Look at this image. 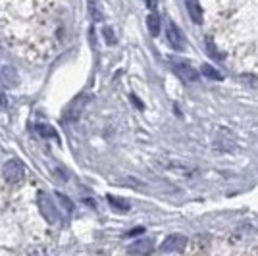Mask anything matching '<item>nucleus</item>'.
<instances>
[{"mask_svg":"<svg viewBox=\"0 0 258 256\" xmlns=\"http://www.w3.org/2000/svg\"><path fill=\"white\" fill-rule=\"evenodd\" d=\"M0 79H2V83L6 87H12L16 85V81H18V77H16V72L12 70V68H2V74H0Z\"/></svg>","mask_w":258,"mask_h":256,"instance_id":"9d476101","label":"nucleus"},{"mask_svg":"<svg viewBox=\"0 0 258 256\" xmlns=\"http://www.w3.org/2000/svg\"><path fill=\"white\" fill-rule=\"evenodd\" d=\"M185 6H187V12H189L191 20H193L197 25H201V23H203V10H201L199 0H185Z\"/></svg>","mask_w":258,"mask_h":256,"instance_id":"0eeeda50","label":"nucleus"},{"mask_svg":"<svg viewBox=\"0 0 258 256\" xmlns=\"http://www.w3.org/2000/svg\"><path fill=\"white\" fill-rule=\"evenodd\" d=\"M54 195H56V199L60 201V204H62V206L66 208V212L70 214L72 210H74V203H72L70 199H66V195H62V193H54Z\"/></svg>","mask_w":258,"mask_h":256,"instance_id":"4468645a","label":"nucleus"},{"mask_svg":"<svg viewBox=\"0 0 258 256\" xmlns=\"http://www.w3.org/2000/svg\"><path fill=\"white\" fill-rule=\"evenodd\" d=\"M0 108H2V110H4V108H8V98L4 96L2 89H0Z\"/></svg>","mask_w":258,"mask_h":256,"instance_id":"a211bd4d","label":"nucleus"},{"mask_svg":"<svg viewBox=\"0 0 258 256\" xmlns=\"http://www.w3.org/2000/svg\"><path fill=\"white\" fill-rule=\"evenodd\" d=\"M37 206H39L43 218L48 224H58V220H60L58 208H56V204L52 203V197H48V193L39 191V195H37Z\"/></svg>","mask_w":258,"mask_h":256,"instance_id":"f257e3e1","label":"nucleus"},{"mask_svg":"<svg viewBox=\"0 0 258 256\" xmlns=\"http://www.w3.org/2000/svg\"><path fill=\"white\" fill-rule=\"evenodd\" d=\"M201 72H203V75L210 77V79H216V81H220V79H222V74H220L218 70H214L212 66H208V64L203 66V68H201Z\"/></svg>","mask_w":258,"mask_h":256,"instance_id":"f8f14e48","label":"nucleus"},{"mask_svg":"<svg viewBox=\"0 0 258 256\" xmlns=\"http://www.w3.org/2000/svg\"><path fill=\"white\" fill-rule=\"evenodd\" d=\"M147 27H149V33H151L152 37H156V35H160V18H158V14L156 12H151L149 14V18H147Z\"/></svg>","mask_w":258,"mask_h":256,"instance_id":"1a4fd4ad","label":"nucleus"},{"mask_svg":"<svg viewBox=\"0 0 258 256\" xmlns=\"http://www.w3.org/2000/svg\"><path fill=\"white\" fill-rule=\"evenodd\" d=\"M166 37H168V41L172 44V48H175V50H183L185 48V37H183V33L179 31V27L175 23L170 22L166 25Z\"/></svg>","mask_w":258,"mask_h":256,"instance_id":"39448f33","label":"nucleus"},{"mask_svg":"<svg viewBox=\"0 0 258 256\" xmlns=\"http://www.w3.org/2000/svg\"><path fill=\"white\" fill-rule=\"evenodd\" d=\"M156 2H158V0H147V6H149V10H156Z\"/></svg>","mask_w":258,"mask_h":256,"instance_id":"6ab92c4d","label":"nucleus"},{"mask_svg":"<svg viewBox=\"0 0 258 256\" xmlns=\"http://www.w3.org/2000/svg\"><path fill=\"white\" fill-rule=\"evenodd\" d=\"M102 35H104V39H106L108 44H116V35H114V31H112L110 27H104V29H102Z\"/></svg>","mask_w":258,"mask_h":256,"instance_id":"f3484780","label":"nucleus"},{"mask_svg":"<svg viewBox=\"0 0 258 256\" xmlns=\"http://www.w3.org/2000/svg\"><path fill=\"white\" fill-rule=\"evenodd\" d=\"M173 70H175V74L179 75L183 81H187V83H195V81L199 79V74L195 72V68L191 64H187V62L173 60Z\"/></svg>","mask_w":258,"mask_h":256,"instance_id":"20e7f679","label":"nucleus"},{"mask_svg":"<svg viewBox=\"0 0 258 256\" xmlns=\"http://www.w3.org/2000/svg\"><path fill=\"white\" fill-rule=\"evenodd\" d=\"M187 245V239L183 235H170L166 237V241L162 243L160 250L162 252H181Z\"/></svg>","mask_w":258,"mask_h":256,"instance_id":"423d86ee","label":"nucleus"},{"mask_svg":"<svg viewBox=\"0 0 258 256\" xmlns=\"http://www.w3.org/2000/svg\"><path fill=\"white\" fill-rule=\"evenodd\" d=\"M23 175H25V166L22 164V160L12 158V160H8L4 164V177L10 183L20 181Z\"/></svg>","mask_w":258,"mask_h":256,"instance_id":"7ed1b4c3","label":"nucleus"},{"mask_svg":"<svg viewBox=\"0 0 258 256\" xmlns=\"http://www.w3.org/2000/svg\"><path fill=\"white\" fill-rule=\"evenodd\" d=\"M37 131H41V135H43V137H52V139H58L56 131H54V127H50V125L41 123V125H37Z\"/></svg>","mask_w":258,"mask_h":256,"instance_id":"ddd939ff","label":"nucleus"},{"mask_svg":"<svg viewBox=\"0 0 258 256\" xmlns=\"http://www.w3.org/2000/svg\"><path fill=\"white\" fill-rule=\"evenodd\" d=\"M108 203L112 204L116 210H119V212H127L129 206H131L127 201H123V199H118V197H112V195H108Z\"/></svg>","mask_w":258,"mask_h":256,"instance_id":"9b49d317","label":"nucleus"},{"mask_svg":"<svg viewBox=\"0 0 258 256\" xmlns=\"http://www.w3.org/2000/svg\"><path fill=\"white\" fill-rule=\"evenodd\" d=\"M206 48H208V52H212V58H214V60H222V54L218 52V48L214 46V41H212V39H206Z\"/></svg>","mask_w":258,"mask_h":256,"instance_id":"2eb2a0df","label":"nucleus"},{"mask_svg":"<svg viewBox=\"0 0 258 256\" xmlns=\"http://www.w3.org/2000/svg\"><path fill=\"white\" fill-rule=\"evenodd\" d=\"M87 100H89V95H87V93L77 95L76 98L70 102V106L66 108V112H64L66 121H76L77 117L83 114V110H85V106H87Z\"/></svg>","mask_w":258,"mask_h":256,"instance_id":"f03ea898","label":"nucleus"},{"mask_svg":"<svg viewBox=\"0 0 258 256\" xmlns=\"http://www.w3.org/2000/svg\"><path fill=\"white\" fill-rule=\"evenodd\" d=\"M89 6H91V16H93V20H95V22H98V20L102 18V14L98 12L97 2H95V0H89Z\"/></svg>","mask_w":258,"mask_h":256,"instance_id":"dca6fc26","label":"nucleus"},{"mask_svg":"<svg viewBox=\"0 0 258 256\" xmlns=\"http://www.w3.org/2000/svg\"><path fill=\"white\" fill-rule=\"evenodd\" d=\"M131 254H147L152 250V241L151 239H141V241H135L133 245L127 248Z\"/></svg>","mask_w":258,"mask_h":256,"instance_id":"6e6552de","label":"nucleus"}]
</instances>
